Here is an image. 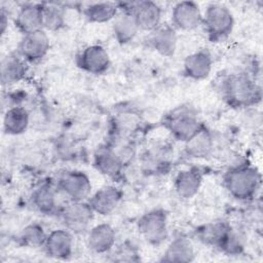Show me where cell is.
<instances>
[{
    "label": "cell",
    "mask_w": 263,
    "mask_h": 263,
    "mask_svg": "<svg viewBox=\"0 0 263 263\" xmlns=\"http://www.w3.org/2000/svg\"><path fill=\"white\" fill-rule=\"evenodd\" d=\"M195 259L194 247L186 236L175 237L165 249L160 261L170 263H189Z\"/></svg>",
    "instance_id": "obj_25"
},
{
    "label": "cell",
    "mask_w": 263,
    "mask_h": 263,
    "mask_svg": "<svg viewBox=\"0 0 263 263\" xmlns=\"http://www.w3.org/2000/svg\"><path fill=\"white\" fill-rule=\"evenodd\" d=\"M57 187L69 201L87 200L91 195L92 189L89 177L78 170H70L63 173L58 179Z\"/></svg>",
    "instance_id": "obj_6"
},
{
    "label": "cell",
    "mask_w": 263,
    "mask_h": 263,
    "mask_svg": "<svg viewBox=\"0 0 263 263\" xmlns=\"http://www.w3.org/2000/svg\"><path fill=\"white\" fill-rule=\"evenodd\" d=\"M65 25V8L55 3H43V29L45 31H59Z\"/></svg>",
    "instance_id": "obj_29"
},
{
    "label": "cell",
    "mask_w": 263,
    "mask_h": 263,
    "mask_svg": "<svg viewBox=\"0 0 263 263\" xmlns=\"http://www.w3.org/2000/svg\"><path fill=\"white\" fill-rule=\"evenodd\" d=\"M163 125L176 140L183 143L203 126L195 110L189 106H180L172 110L164 117Z\"/></svg>",
    "instance_id": "obj_4"
},
{
    "label": "cell",
    "mask_w": 263,
    "mask_h": 263,
    "mask_svg": "<svg viewBox=\"0 0 263 263\" xmlns=\"http://www.w3.org/2000/svg\"><path fill=\"white\" fill-rule=\"evenodd\" d=\"M76 66L85 73L102 75L111 65L107 49L101 44H90L79 51L75 59Z\"/></svg>",
    "instance_id": "obj_8"
},
{
    "label": "cell",
    "mask_w": 263,
    "mask_h": 263,
    "mask_svg": "<svg viewBox=\"0 0 263 263\" xmlns=\"http://www.w3.org/2000/svg\"><path fill=\"white\" fill-rule=\"evenodd\" d=\"M202 25V12L193 1L177 2L172 8V26L182 31H192Z\"/></svg>",
    "instance_id": "obj_11"
},
{
    "label": "cell",
    "mask_w": 263,
    "mask_h": 263,
    "mask_svg": "<svg viewBox=\"0 0 263 263\" xmlns=\"http://www.w3.org/2000/svg\"><path fill=\"white\" fill-rule=\"evenodd\" d=\"M212 68V54L206 49H200L185 58L183 63V74L192 80H203L210 76Z\"/></svg>",
    "instance_id": "obj_18"
},
{
    "label": "cell",
    "mask_w": 263,
    "mask_h": 263,
    "mask_svg": "<svg viewBox=\"0 0 263 263\" xmlns=\"http://www.w3.org/2000/svg\"><path fill=\"white\" fill-rule=\"evenodd\" d=\"M127 7L135 17L139 30L152 32L161 25V7L153 1L145 0L129 4Z\"/></svg>",
    "instance_id": "obj_13"
},
{
    "label": "cell",
    "mask_w": 263,
    "mask_h": 263,
    "mask_svg": "<svg viewBox=\"0 0 263 263\" xmlns=\"http://www.w3.org/2000/svg\"><path fill=\"white\" fill-rule=\"evenodd\" d=\"M125 164L123 158L109 144L99 148L93 155L95 167L109 178H118Z\"/></svg>",
    "instance_id": "obj_15"
},
{
    "label": "cell",
    "mask_w": 263,
    "mask_h": 263,
    "mask_svg": "<svg viewBox=\"0 0 263 263\" xmlns=\"http://www.w3.org/2000/svg\"><path fill=\"white\" fill-rule=\"evenodd\" d=\"M162 148L163 147L156 146V147H153L151 150H149L144 157L145 158L144 164L149 166V168H153L156 171L168 164V157H170L168 152L167 150Z\"/></svg>",
    "instance_id": "obj_30"
},
{
    "label": "cell",
    "mask_w": 263,
    "mask_h": 263,
    "mask_svg": "<svg viewBox=\"0 0 263 263\" xmlns=\"http://www.w3.org/2000/svg\"><path fill=\"white\" fill-rule=\"evenodd\" d=\"M142 237L152 246H159L168 237L167 214L162 209H153L143 214L138 221Z\"/></svg>",
    "instance_id": "obj_5"
},
{
    "label": "cell",
    "mask_w": 263,
    "mask_h": 263,
    "mask_svg": "<svg viewBox=\"0 0 263 263\" xmlns=\"http://www.w3.org/2000/svg\"><path fill=\"white\" fill-rule=\"evenodd\" d=\"M122 199V191L113 185L100 188L87 199L95 214L100 216L111 215Z\"/></svg>",
    "instance_id": "obj_14"
},
{
    "label": "cell",
    "mask_w": 263,
    "mask_h": 263,
    "mask_svg": "<svg viewBox=\"0 0 263 263\" xmlns=\"http://www.w3.org/2000/svg\"><path fill=\"white\" fill-rule=\"evenodd\" d=\"M50 48V39L44 29L23 35L18 47V54L27 63L41 61Z\"/></svg>",
    "instance_id": "obj_9"
},
{
    "label": "cell",
    "mask_w": 263,
    "mask_h": 263,
    "mask_svg": "<svg viewBox=\"0 0 263 263\" xmlns=\"http://www.w3.org/2000/svg\"><path fill=\"white\" fill-rule=\"evenodd\" d=\"M202 25L209 39L219 42L226 39L233 31L234 17L231 10L224 4L212 3L202 13Z\"/></svg>",
    "instance_id": "obj_3"
},
{
    "label": "cell",
    "mask_w": 263,
    "mask_h": 263,
    "mask_svg": "<svg viewBox=\"0 0 263 263\" xmlns=\"http://www.w3.org/2000/svg\"><path fill=\"white\" fill-rule=\"evenodd\" d=\"M26 61L16 53H9L1 61L0 79L3 86H9L23 80L27 74L28 68Z\"/></svg>",
    "instance_id": "obj_23"
},
{
    "label": "cell",
    "mask_w": 263,
    "mask_h": 263,
    "mask_svg": "<svg viewBox=\"0 0 263 263\" xmlns=\"http://www.w3.org/2000/svg\"><path fill=\"white\" fill-rule=\"evenodd\" d=\"M30 123V114L22 106H12L8 108L3 116V130L9 136H18L24 134Z\"/></svg>",
    "instance_id": "obj_26"
},
{
    "label": "cell",
    "mask_w": 263,
    "mask_h": 263,
    "mask_svg": "<svg viewBox=\"0 0 263 263\" xmlns=\"http://www.w3.org/2000/svg\"><path fill=\"white\" fill-rule=\"evenodd\" d=\"M222 100L232 108H247L261 100V88L246 73H231L219 85Z\"/></svg>",
    "instance_id": "obj_1"
},
{
    "label": "cell",
    "mask_w": 263,
    "mask_h": 263,
    "mask_svg": "<svg viewBox=\"0 0 263 263\" xmlns=\"http://www.w3.org/2000/svg\"><path fill=\"white\" fill-rule=\"evenodd\" d=\"M232 230L233 228L227 222L215 221L198 227L196 229V235L204 245L216 248L222 252Z\"/></svg>",
    "instance_id": "obj_16"
},
{
    "label": "cell",
    "mask_w": 263,
    "mask_h": 263,
    "mask_svg": "<svg viewBox=\"0 0 263 263\" xmlns=\"http://www.w3.org/2000/svg\"><path fill=\"white\" fill-rule=\"evenodd\" d=\"M260 173L249 164L232 167L224 176V185L228 193L241 201L253 199L260 188Z\"/></svg>",
    "instance_id": "obj_2"
},
{
    "label": "cell",
    "mask_w": 263,
    "mask_h": 263,
    "mask_svg": "<svg viewBox=\"0 0 263 263\" xmlns=\"http://www.w3.org/2000/svg\"><path fill=\"white\" fill-rule=\"evenodd\" d=\"M14 25L23 35L43 29V3H26L21 6Z\"/></svg>",
    "instance_id": "obj_20"
},
{
    "label": "cell",
    "mask_w": 263,
    "mask_h": 263,
    "mask_svg": "<svg viewBox=\"0 0 263 263\" xmlns=\"http://www.w3.org/2000/svg\"><path fill=\"white\" fill-rule=\"evenodd\" d=\"M185 154L190 158L202 159L209 157L214 150V138L206 126H202L185 143Z\"/></svg>",
    "instance_id": "obj_24"
},
{
    "label": "cell",
    "mask_w": 263,
    "mask_h": 263,
    "mask_svg": "<svg viewBox=\"0 0 263 263\" xmlns=\"http://www.w3.org/2000/svg\"><path fill=\"white\" fill-rule=\"evenodd\" d=\"M138 32L139 28L132 11L125 7H119L112 25V33L115 40L121 45L127 44L135 39Z\"/></svg>",
    "instance_id": "obj_22"
},
{
    "label": "cell",
    "mask_w": 263,
    "mask_h": 263,
    "mask_svg": "<svg viewBox=\"0 0 263 263\" xmlns=\"http://www.w3.org/2000/svg\"><path fill=\"white\" fill-rule=\"evenodd\" d=\"M116 232L108 223H100L87 231L86 243L88 249L96 254H107L115 246Z\"/></svg>",
    "instance_id": "obj_19"
},
{
    "label": "cell",
    "mask_w": 263,
    "mask_h": 263,
    "mask_svg": "<svg viewBox=\"0 0 263 263\" xmlns=\"http://www.w3.org/2000/svg\"><path fill=\"white\" fill-rule=\"evenodd\" d=\"M147 44L163 57H172L177 49V32L173 26L160 25L149 33Z\"/></svg>",
    "instance_id": "obj_17"
},
{
    "label": "cell",
    "mask_w": 263,
    "mask_h": 263,
    "mask_svg": "<svg viewBox=\"0 0 263 263\" xmlns=\"http://www.w3.org/2000/svg\"><path fill=\"white\" fill-rule=\"evenodd\" d=\"M119 6L114 2H93L83 8V14L89 23H107L114 20Z\"/></svg>",
    "instance_id": "obj_27"
},
{
    "label": "cell",
    "mask_w": 263,
    "mask_h": 263,
    "mask_svg": "<svg viewBox=\"0 0 263 263\" xmlns=\"http://www.w3.org/2000/svg\"><path fill=\"white\" fill-rule=\"evenodd\" d=\"M115 261H137L138 253L132 245H122L114 252Z\"/></svg>",
    "instance_id": "obj_31"
},
{
    "label": "cell",
    "mask_w": 263,
    "mask_h": 263,
    "mask_svg": "<svg viewBox=\"0 0 263 263\" xmlns=\"http://www.w3.org/2000/svg\"><path fill=\"white\" fill-rule=\"evenodd\" d=\"M8 25V13L4 10V8H1L0 11V33L3 35L7 29Z\"/></svg>",
    "instance_id": "obj_32"
},
{
    "label": "cell",
    "mask_w": 263,
    "mask_h": 263,
    "mask_svg": "<svg viewBox=\"0 0 263 263\" xmlns=\"http://www.w3.org/2000/svg\"><path fill=\"white\" fill-rule=\"evenodd\" d=\"M203 173L195 166L180 171L174 180V188L179 197L190 199L194 197L202 184Z\"/></svg>",
    "instance_id": "obj_21"
},
{
    "label": "cell",
    "mask_w": 263,
    "mask_h": 263,
    "mask_svg": "<svg viewBox=\"0 0 263 263\" xmlns=\"http://www.w3.org/2000/svg\"><path fill=\"white\" fill-rule=\"evenodd\" d=\"M59 216L65 228L73 233H84L88 231L95 212L87 200L69 201L62 206Z\"/></svg>",
    "instance_id": "obj_7"
},
{
    "label": "cell",
    "mask_w": 263,
    "mask_h": 263,
    "mask_svg": "<svg viewBox=\"0 0 263 263\" xmlns=\"http://www.w3.org/2000/svg\"><path fill=\"white\" fill-rule=\"evenodd\" d=\"M59 194H61V192L57 185L53 186L49 182H44L33 190L30 201L32 206L42 215H59L63 206H60Z\"/></svg>",
    "instance_id": "obj_12"
},
{
    "label": "cell",
    "mask_w": 263,
    "mask_h": 263,
    "mask_svg": "<svg viewBox=\"0 0 263 263\" xmlns=\"http://www.w3.org/2000/svg\"><path fill=\"white\" fill-rule=\"evenodd\" d=\"M47 233L43 226L37 222L27 224L16 235V242L24 248L38 249L43 247Z\"/></svg>",
    "instance_id": "obj_28"
},
{
    "label": "cell",
    "mask_w": 263,
    "mask_h": 263,
    "mask_svg": "<svg viewBox=\"0 0 263 263\" xmlns=\"http://www.w3.org/2000/svg\"><path fill=\"white\" fill-rule=\"evenodd\" d=\"M45 254L55 260H68L74 249V236L67 228H58L47 233L43 245Z\"/></svg>",
    "instance_id": "obj_10"
}]
</instances>
